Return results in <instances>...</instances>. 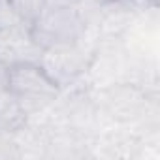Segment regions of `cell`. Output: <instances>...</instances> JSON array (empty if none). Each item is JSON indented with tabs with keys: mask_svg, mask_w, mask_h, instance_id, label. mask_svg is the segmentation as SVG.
Masks as SVG:
<instances>
[{
	"mask_svg": "<svg viewBox=\"0 0 160 160\" xmlns=\"http://www.w3.org/2000/svg\"><path fill=\"white\" fill-rule=\"evenodd\" d=\"M4 87L21 108L43 106L58 94L57 79L43 66L28 60H19L6 68Z\"/></svg>",
	"mask_w": 160,
	"mask_h": 160,
	"instance_id": "6da1fadb",
	"label": "cell"
},
{
	"mask_svg": "<svg viewBox=\"0 0 160 160\" xmlns=\"http://www.w3.org/2000/svg\"><path fill=\"white\" fill-rule=\"evenodd\" d=\"M6 6L19 23L28 27H32L47 8L45 0H6Z\"/></svg>",
	"mask_w": 160,
	"mask_h": 160,
	"instance_id": "7a4b0ae2",
	"label": "cell"
}]
</instances>
